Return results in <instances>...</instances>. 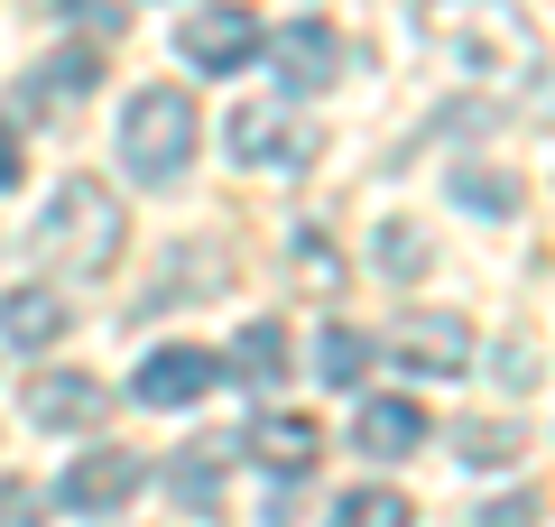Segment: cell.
<instances>
[{"label":"cell","mask_w":555,"mask_h":527,"mask_svg":"<svg viewBox=\"0 0 555 527\" xmlns=\"http://www.w3.org/2000/svg\"><path fill=\"white\" fill-rule=\"evenodd\" d=\"M167 490H177L185 509H214L222 500V445H185L177 463H167Z\"/></svg>","instance_id":"9a60e30c"},{"label":"cell","mask_w":555,"mask_h":527,"mask_svg":"<svg viewBox=\"0 0 555 527\" xmlns=\"http://www.w3.org/2000/svg\"><path fill=\"white\" fill-rule=\"evenodd\" d=\"M416 509L398 500V490H343L334 500V527H408Z\"/></svg>","instance_id":"e0dca14e"},{"label":"cell","mask_w":555,"mask_h":527,"mask_svg":"<svg viewBox=\"0 0 555 527\" xmlns=\"http://www.w3.org/2000/svg\"><path fill=\"white\" fill-rule=\"evenodd\" d=\"M426 259H436V241L416 232V222H379V269L389 278H416Z\"/></svg>","instance_id":"d6986e66"},{"label":"cell","mask_w":555,"mask_h":527,"mask_svg":"<svg viewBox=\"0 0 555 527\" xmlns=\"http://www.w3.org/2000/svg\"><path fill=\"white\" fill-rule=\"evenodd\" d=\"M454 453H463V463H518V453H528V435L500 426V416H473V426H454Z\"/></svg>","instance_id":"2e32d148"},{"label":"cell","mask_w":555,"mask_h":527,"mask_svg":"<svg viewBox=\"0 0 555 527\" xmlns=\"http://www.w3.org/2000/svg\"><path fill=\"white\" fill-rule=\"evenodd\" d=\"M177 47L204 65V75H232V65L259 56V20L241 10V0H222V10H195V20L177 28Z\"/></svg>","instance_id":"52a82bcc"},{"label":"cell","mask_w":555,"mask_h":527,"mask_svg":"<svg viewBox=\"0 0 555 527\" xmlns=\"http://www.w3.org/2000/svg\"><path fill=\"white\" fill-rule=\"evenodd\" d=\"M500 380H509V389H537V351L509 343V351H500Z\"/></svg>","instance_id":"d4e9b609"},{"label":"cell","mask_w":555,"mask_h":527,"mask_svg":"<svg viewBox=\"0 0 555 527\" xmlns=\"http://www.w3.org/2000/svg\"><path fill=\"white\" fill-rule=\"evenodd\" d=\"M139 481H149V463H139V453H120V445H102V453H83V463H65L56 500L75 509V518H102V509H120Z\"/></svg>","instance_id":"5b68a950"},{"label":"cell","mask_w":555,"mask_h":527,"mask_svg":"<svg viewBox=\"0 0 555 527\" xmlns=\"http://www.w3.org/2000/svg\"><path fill=\"white\" fill-rule=\"evenodd\" d=\"M389 351L408 361L416 380H454L463 361H473V324H463V314H436V306H426V314H408V324L389 333Z\"/></svg>","instance_id":"8992f818"},{"label":"cell","mask_w":555,"mask_h":527,"mask_svg":"<svg viewBox=\"0 0 555 527\" xmlns=\"http://www.w3.org/2000/svg\"><path fill=\"white\" fill-rule=\"evenodd\" d=\"M0 527H38V490L28 481H0Z\"/></svg>","instance_id":"cb8c5ba5"},{"label":"cell","mask_w":555,"mask_h":527,"mask_svg":"<svg viewBox=\"0 0 555 527\" xmlns=\"http://www.w3.org/2000/svg\"><path fill=\"white\" fill-rule=\"evenodd\" d=\"M454 195L481 204V214H518V185H509V176H491V167H463V176H454Z\"/></svg>","instance_id":"44dd1931"},{"label":"cell","mask_w":555,"mask_h":527,"mask_svg":"<svg viewBox=\"0 0 555 527\" xmlns=\"http://www.w3.org/2000/svg\"><path fill=\"white\" fill-rule=\"evenodd\" d=\"M56 10H65V20H83V28H120L112 0H56Z\"/></svg>","instance_id":"484cf974"},{"label":"cell","mask_w":555,"mask_h":527,"mask_svg":"<svg viewBox=\"0 0 555 527\" xmlns=\"http://www.w3.org/2000/svg\"><path fill=\"white\" fill-rule=\"evenodd\" d=\"M297 269H306V287H324V296H334V287H343V259H334V250H324V241H315V232H297Z\"/></svg>","instance_id":"7402d4cb"},{"label":"cell","mask_w":555,"mask_h":527,"mask_svg":"<svg viewBox=\"0 0 555 527\" xmlns=\"http://www.w3.org/2000/svg\"><path fill=\"white\" fill-rule=\"evenodd\" d=\"M93 83H102V56H93V47H75V56H47L38 75L20 83V112H38V120L83 112V102H93Z\"/></svg>","instance_id":"30bf717a"},{"label":"cell","mask_w":555,"mask_h":527,"mask_svg":"<svg viewBox=\"0 0 555 527\" xmlns=\"http://www.w3.org/2000/svg\"><path fill=\"white\" fill-rule=\"evenodd\" d=\"M250 453H259L269 472H297V481H306L315 453H324V426H315V416H297V408H269V416L250 426Z\"/></svg>","instance_id":"7c38bea8"},{"label":"cell","mask_w":555,"mask_h":527,"mask_svg":"<svg viewBox=\"0 0 555 527\" xmlns=\"http://www.w3.org/2000/svg\"><path fill=\"white\" fill-rule=\"evenodd\" d=\"M537 509H546V500L518 490V500H491V509H481V527H537Z\"/></svg>","instance_id":"603a6c76"},{"label":"cell","mask_w":555,"mask_h":527,"mask_svg":"<svg viewBox=\"0 0 555 527\" xmlns=\"http://www.w3.org/2000/svg\"><path fill=\"white\" fill-rule=\"evenodd\" d=\"M214 380H222V361H214V351L177 343V351H149V361H139V380H130V389L149 398V408H195V398L214 389Z\"/></svg>","instance_id":"ba28073f"},{"label":"cell","mask_w":555,"mask_h":527,"mask_svg":"<svg viewBox=\"0 0 555 527\" xmlns=\"http://www.w3.org/2000/svg\"><path fill=\"white\" fill-rule=\"evenodd\" d=\"M278 75H287V93H324V83L343 75V38L324 20H297L278 38Z\"/></svg>","instance_id":"8fae6325"},{"label":"cell","mask_w":555,"mask_h":527,"mask_svg":"<svg viewBox=\"0 0 555 527\" xmlns=\"http://www.w3.org/2000/svg\"><path fill=\"white\" fill-rule=\"evenodd\" d=\"M241 371H250V380H278V371H287V333H278L269 324V314H259V324H241Z\"/></svg>","instance_id":"ac0fdd59"},{"label":"cell","mask_w":555,"mask_h":527,"mask_svg":"<svg viewBox=\"0 0 555 527\" xmlns=\"http://www.w3.org/2000/svg\"><path fill=\"white\" fill-rule=\"evenodd\" d=\"M361 371H371V343H361L352 324H334L324 333V380H334V389H361Z\"/></svg>","instance_id":"ffe728a7"},{"label":"cell","mask_w":555,"mask_h":527,"mask_svg":"<svg viewBox=\"0 0 555 527\" xmlns=\"http://www.w3.org/2000/svg\"><path fill=\"white\" fill-rule=\"evenodd\" d=\"M38 250L56 259V269H75V278L112 269L120 259V195L102 176H65L56 204H47V222H38Z\"/></svg>","instance_id":"6da1fadb"},{"label":"cell","mask_w":555,"mask_h":527,"mask_svg":"<svg viewBox=\"0 0 555 527\" xmlns=\"http://www.w3.org/2000/svg\"><path fill=\"white\" fill-rule=\"evenodd\" d=\"M232 149L250 157V167H306V157L324 149L315 130H306L287 102H250V112H232Z\"/></svg>","instance_id":"277c9868"},{"label":"cell","mask_w":555,"mask_h":527,"mask_svg":"<svg viewBox=\"0 0 555 527\" xmlns=\"http://www.w3.org/2000/svg\"><path fill=\"white\" fill-rule=\"evenodd\" d=\"M426 28L444 47H463L473 65H518V47H528L518 0H426Z\"/></svg>","instance_id":"3957f363"},{"label":"cell","mask_w":555,"mask_h":527,"mask_svg":"<svg viewBox=\"0 0 555 527\" xmlns=\"http://www.w3.org/2000/svg\"><path fill=\"white\" fill-rule=\"evenodd\" d=\"M10 185H20V130L0 120V195H10Z\"/></svg>","instance_id":"4316f807"},{"label":"cell","mask_w":555,"mask_h":527,"mask_svg":"<svg viewBox=\"0 0 555 527\" xmlns=\"http://www.w3.org/2000/svg\"><path fill=\"white\" fill-rule=\"evenodd\" d=\"M65 324H75V306H65L56 287H20V296H0V333H10L20 351H47Z\"/></svg>","instance_id":"4fadbf2b"},{"label":"cell","mask_w":555,"mask_h":527,"mask_svg":"<svg viewBox=\"0 0 555 527\" xmlns=\"http://www.w3.org/2000/svg\"><path fill=\"white\" fill-rule=\"evenodd\" d=\"M120 149H130V176L139 185H177L185 157H195V93L185 83H149L120 120Z\"/></svg>","instance_id":"7a4b0ae2"},{"label":"cell","mask_w":555,"mask_h":527,"mask_svg":"<svg viewBox=\"0 0 555 527\" xmlns=\"http://www.w3.org/2000/svg\"><path fill=\"white\" fill-rule=\"evenodd\" d=\"M28 416H38V426H56V435L102 426V416H112V389H102V380H83V371H38V380H28Z\"/></svg>","instance_id":"9c48e42d"},{"label":"cell","mask_w":555,"mask_h":527,"mask_svg":"<svg viewBox=\"0 0 555 527\" xmlns=\"http://www.w3.org/2000/svg\"><path fill=\"white\" fill-rule=\"evenodd\" d=\"M352 445L361 453H416L426 445V408H416V398H371V408L352 416Z\"/></svg>","instance_id":"5bb4252c"}]
</instances>
